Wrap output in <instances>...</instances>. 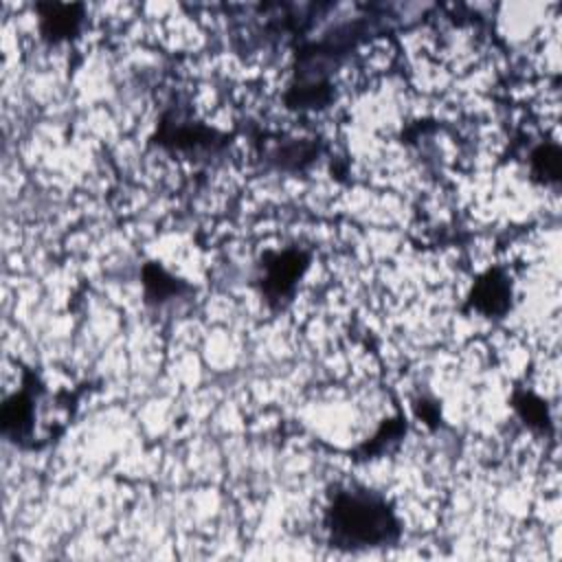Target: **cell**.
Listing matches in <instances>:
<instances>
[{
  "label": "cell",
  "instance_id": "1",
  "mask_svg": "<svg viewBox=\"0 0 562 562\" xmlns=\"http://www.w3.org/2000/svg\"><path fill=\"white\" fill-rule=\"evenodd\" d=\"M327 544L338 551L386 549L400 542L402 522L391 501L364 485H338L323 514Z\"/></svg>",
  "mask_w": 562,
  "mask_h": 562
},
{
  "label": "cell",
  "instance_id": "2",
  "mask_svg": "<svg viewBox=\"0 0 562 562\" xmlns=\"http://www.w3.org/2000/svg\"><path fill=\"white\" fill-rule=\"evenodd\" d=\"M310 259L312 255L299 246L268 250L259 257L257 285L270 310L279 312L290 305L301 277L310 268Z\"/></svg>",
  "mask_w": 562,
  "mask_h": 562
},
{
  "label": "cell",
  "instance_id": "3",
  "mask_svg": "<svg viewBox=\"0 0 562 562\" xmlns=\"http://www.w3.org/2000/svg\"><path fill=\"white\" fill-rule=\"evenodd\" d=\"M44 395V386L33 371H24L22 389L9 395L2 404L0 426L2 435L22 448H37L35 441V415Z\"/></svg>",
  "mask_w": 562,
  "mask_h": 562
},
{
  "label": "cell",
  "instance_id": "4",
  "mask_svg": "<svg viewBox=\"0 0 562 562\" xmlns=\"http://www.w3.org/2000/svg\"><path fill=\"white\" fill-rule=\"evenodd\" d=\"M226 134H220L217 130L204 127L193 121H184L180 116L165 114L156 134L154 143L160 147L173 149V151H187V154H202V151H220L226 145Z\"/></svg>",
  "mask_w": 562,
  "mask_h": 562
},
{
  "label": "cell",
  "instance_id": "5",
  "mask_svg": "<svg viewBox=\"0 0 562 562\" xmlns=\"http://www.w3.org/2000/svg\"><path fill=\"white\" fill-rule=\"evenodd\" d=\"M465 310H474L487 318H503L512 310V281L501 266L487 268L476 277L465 299Z\"/></svg>",
  "mask_w": 562,
  "mask_h": 562
},
{
  "label": "cell",
  "instance_id": "6",
  "mask_svg": "<svg viewBox=\"0 0 562 562\" xmlns=\"http://www.w3.org/2000/svg\"><path fill=\"white\" fill-rule=\"evenodd\" d=\"M40 33L46 42L57 44L79 35L83 24V4L79 2H37Z\"/></svg>",
  "mask_w": 562,
  "mask_h": 562
},
{
  "label": "cell",
  "instance_id": "7",
  "mask_svg": "<svg viewBox=\"0 0 562 562\" xmlns=\"http://www.w3.org/2000/svg\"><path fill=\"white\" fill-rule=\"evenodd\" d=\"M140 279L145 288V301L149 305H162L171 299H180L187 292H191V285H187L182 279L167 272L160 263L147 261L140 268Z\"/></svg>",
  "mask_w": 562,
  "mask_h": 562
},
{
  "label": "cell",
  "instance_id": "8",
  "mask_svg": "<svg viewBox=\"0 0 562 562\" xmlns=\"http://www.w3.org/2000/svg\"><path fill=\"white\" fill-rule=\"evenodd\" d=\"M512 406L527 428H531L540 435H551L553 426H551V415H549L547 402L540 400L536 393L516 389L512 395Z\"/></svg>",
  "mask_w": 562,
  "mask_h": 562
},
{
  "label": "cell",
  "instance_id": "9",
  "mask_svg": "<svg viewBox=\"0 0 562 562\" xmlns=\"http://www.w3.org/2000/svg\"><path fill=\"white\" fill-rule=\"evenodd\" d=\"M404 435H406V419L402 415H397L393 419H384L382 426L378 428V432L369 441L358 446L356 459H369L375 454H384L393 446H397Z\"/></svg>",
  "mask_w": 562,
  "mask_h": 562
},
{
  "label": "cell",
  "instance_id": "10",
  "mask_svg": "<svg viewBox=\"0 0 562 562\" xmlns=\"http://www.w3.org/2000/svg\"><path fill=\"white\" fill-rule=\"evenodd\" d=\"M531 173L542 184H558L562 176V151L555 143H540L529 156Z\"/></svg>",
  "mask_w": 562,
  "mask_h": 562
},
{
  "label": "cell",
  "instance_id": "11",
  "mask_svg": "<svg viewBox=\"0 0 562 562\" xmlns=\"http://www.w3.org/2000/svg\"><path fill=\"white\" fill-rule=\"evenodd\" d=\"M318 149L314 143H307V140H292L288 147H279L274 151V158H277V165L283 167V169H303L305 165H310L314 158H316Z\"/></svg>",
  "mask_w": 562,
  "mask_h": 562
},
{
  "label": "cell",
  "instance_id": "12",
  "mask_svg": "<svg viewBox=\"0 0 562 562\" xmlns=\"http://www.w3.org/2000/svg\"><path fill=\"white\" fill-rule=\"evenodd\" d=\"M415 411H417V417H422L430 428L439 426V406L432 400H426V397L417 400Z\"/></svg>",
  "mask_w": 562,
  "mask_h": 562
}]
</instances>
